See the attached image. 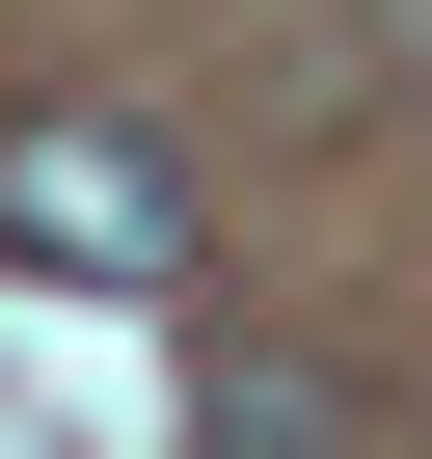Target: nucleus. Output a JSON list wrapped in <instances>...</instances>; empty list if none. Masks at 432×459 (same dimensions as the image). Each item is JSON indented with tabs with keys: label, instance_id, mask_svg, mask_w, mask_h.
<instances>
[{
	"label": "nucleus",
	"instance_id": "1",
	"mask_svg": "<svg viewBox=\"0 0 432 459\" xmlns=\"http://www.w3.org/2000/svg\"><path fill=\"white\" fill-rule=\"evenodd\" d=\"M0 271L162 298V271H189V162H162L135 108H0Z\"/></svg>",
	"mask_w": 432,
	"mask_h": 459
},
{
	"label": "nucleus",
	"instance_id": "2",
	"mask_svg": "<svg viewBox=\"0 0 432 459\" xmlns=\"http://www.w3.org/2000/svg\"><path fill=\"white\" fill-rule=\"evenodd\" d=\"M189 459H378V405L324 351H189Z\"/></svg>",
	"mask_w": 432,
	"mask_h": 459
}]
</instances>
